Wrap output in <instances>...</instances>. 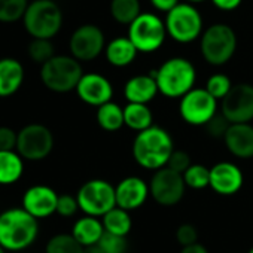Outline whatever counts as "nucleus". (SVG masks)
<instances>
[{
	"label": "nucleus",
	"mask_w": 253,
	"mask_h": 253,
	"mask_svg": "<svg viewBox=\"0 0 253 253\" xmlns=\"http://www.w3.org/2000/svg\"><path fill=\"white\" fill-rule=\"evenodd\" d=\"M133 157L136 163L146 170H158L167 166L174 151L173 139L167 130L158 125L139 131L133 142Z\"/></svg>",
	"instance_id": "1"
},
{
	"label": "nucleus",
	"mask_w": 253,
	"mask_h": 253,
	"mask_svg": "<svg viewBox=\"0 0 253 253\" xmlns=\"http://www.w3.org/2000/svg\"><path fill=\"white\" fill-rule=\"evenodd\" d=\"M38 235V217L24 207H14L0 213V246L8 252H20L30 247Z\"/></svg>",
	"instance_id": "2"
},
{
	"label": "nucleus",
	"mask_w": 253,
	"mask_h": 253,
	"mask_svg": "<svg viewBox=\"0 0 253 253\" xmlns=\"http://www.w3.org/2000/svg\"><path fill=\"white\" fill-rule=\"evenodd\" d=\"M154 72L158 89L167 98H182L194 88L197 81L195 66L183 57L169 58Z\"/></svg>",
	"instance_id": "3"
},
{
	"label": "nucleus",
	"mask_w": 253,
	"mask_h": 253,
	"mask_svg": "<svg viewBox=\"0 0 253 253\" xmlns=\"http://www.w3.org/2000/svg\"><path fill=\"white\" fill-rule=\"evenodd\" d=\"M203 58L210 66H223L235 54L237 35L234 29L223 23L209 26L200 38Z\"/></svg>",
	"instance_id": "4"
},
{
	"label": "nucleus",
	"mask_w": 253,
	"mask_h": 253,
	"mask_svg": "<svg viewBox=\"0 0 253 253\" xmlns=\"http://www.w3.org/2000/svg\"><path fill=\"white\" fill-rule=\"evenodd\" d=\"M23 23L32 38L52 39L61 30L63 12L54 0H35L29 3Z\"/></svg>",
	"instance_id": "5"
},
{
	"label": "nucleus",
	"mask_w": 253,
	"mask_h": 253,
	"mask_svg": "<svg viewBox=\"0 0 253 253\" xmlns=\"http://www.w3.org/2000/svg\"><path fill=\"white\" fill-rule=\"evenodd\" d=\"M84 75L81 61L73 55H54L42 64L41 79L54 92H69L76 89Z\"/></svg>",
	"instance_id": "6"
},
{
	"label": "nucleus",
	"mask_w": 253,
	"mask_h": 253,
	"mask_svg": "<svg viewBox=\"0 0 253 253\" xmlns=\"http://www.w3.org/2000/svg\"><path fill=\"white\" fill-rule=\"evenodd\" d=\"M167 35L177 43H191L203 35V17L194 3H179L166 17Z\"/></svg>",
	"instance_id": "7"
},
{
	"label": "nucleus",
	"mask_w": 253,
	"mask_h": 253,
	"mask_svg": "<svg viewBox=\"0 0 253 253\" xmlns=\"http://www.w3.org/2000/svg\"><path fill=\"white\" fill-rule=\"evenodd\" d=\"M128 38L139 52L151 54L158 51L167 38L166 21L151 12H142L130 26Z\"/></svg>",
	"instance_id": "8"
},
{
	"label": "nucleus",
	"mask_w": 253,
	"mask_h": 253,
	"mask_svg": "<svg viewBox=\"0 0 253 253\" xmlns=\"http://www.w3.org/2000/svg\"><path fill=\"white\" fill-rule=\"evenodd\" d=\"M79 209L89 216H104L109 210L116 207L115 186L103 179H92L85 182L76 194Z\"/></svg>",
	"instance_id": "9"
},
{
	"label": "nucleus",
	"mask_w": 253,
	"mask_h": 253,
	"mask_svg": "<svg viewBox=\"0 0 253 253\" xmlns=\"http://www.w3.org/2000/svg\"><path fill=\"white\" fill-rule=\"evenodd\" d=\"M54 149V136L42 124H29L20 130L17 152L27 161H42Z\"/></svg>",
	"instance_id": "10"
},
{
	"label": "nucleus",
	"mask_w": 253,
	"mask_h": 253,
	"mask_svg": "<svg viewBox=\"0 0 253 253\" xmlns=\"http://www.w3.org/2000/svg\"><path fill=\"white\" fill-rule=\"evenodd\" d=\"M179 113L189 125H206L217 113V100L206 88H192L180 98Z\"/></svg>",
	"instance_id": "11"
},
{
	"label": "nucleus",
	"mask_w": 253,
	"mask_h": 253,
	"mask_svg": "<svg viewBox=\"0 0 253 253\" xmlns=\"http://www.w3.org/2000/svg\"><path fill=\"white\" fill-rule=\"evenodd\" d=\"M186 183L183 174L171 170L170 167H163L155 170L151 179L149 191L151 197L161 206H176L185 195Z\"/></svg>",
	"instance_id": "12"
},
{
	"label": "nucleus",
	"mask_w": 253,
	"mask_h": 253,
	"mask_svg": "<svg viewBox=\"0 0 253 253\" xmlns=\"http://www.w3.org/2000/svg\"><path fill=\"white\" fill-rule=\"evenodd\" d=\"M220 113L231 124L250 122L253 119V85L237 84L220 100Z\"/></svg>",
	"instance_id": "13"
},
{
	"label": "nucleus",
	"mask_w": 253,
	"mask_h": 253,
	"mask_svg": "<svg viewBox=\"0 0 253 253\" xmlns=\"http://www.w3.org/2000/svg\"><path fill=\"white\" fill-rule=\"evenodd\" d=\"M70 54L79 61H92L106 49L103 30L95 24L79 26L69 41Z\"/></svg>",
	"instance_id": "14"
},
{
	"label": "nucleus",
	"mask_w": 253,
	"mask_h": 253,
	"mask_svg": "<svg viewBox=\"0 0 253 253\" xmlns=\"http://www.w3.org/2000/svg\"><path fill=\"white\" fill-rule=\"evenodd\" d=\"M76 94L84 103L98 107L112 100L113 85L100 73H84L76 86Z\"/></svg>",
	"instance_id": "15"
},
{
	"label": "nucleus",
	"mask_w": 253,
	"mask_h": 253,
	"mask_svg": "<svg viewBox=\"0 0 253 253\" xmlns=\"http://www.w3.org/2000/svg\"><path fill=\"white\" fill-rule=\"evenodd\" d=\"M58 194L46 185H35L23 195V207L38 219L57 213Z\"/></svg>",
	"instance_id": "16"
},
{
	"label": "nucleus",
	"mask_w": 253,
	"mask_h": 253,
	"mask_svg": "<svg viewBox=\"0 0 253 253\" xmlns=\"http://www.w3.org/2000/svg\"><path fill=\"white\" fill-rule=\"evenodd\" d=\"M115 194L116 206L130 211L142 207L151 195V191L149 185L142 177L128 176L115 186Z\"/></svg>",
	"instance_id": "17"
},
{
	"label": "nucleus",
	"mask_w": 253,
	"mask_h": 253,
	"mask_svg": "<svg viewBox=\"0 0 253 253\" xmlns=\"http://www.w3.org/2000/svg\"><path fill=\"white\" fill-rule=\"evenodd\" d=\"M243 171L232 163L222 161L210 169V188L219 195H234L243 186Z\"/></svg>",
	"instance_id": "18"
},
{
	"label": "nucleus",
	"mask_w": 253,
	"mask_h": 253,
	"mask_svg": "<svg viewBox=\"0 0 253 253\" xmlns=\"http://www.w3.org/2000/svg\"><path fill=\"white\" fill-rule=\"evenodd\" d=\"M223 143L234 157L253 158V125L250 122L231 124L223 136Z\"/></svg>",
	"instance_id": "19"
},
{
	"label": "nucleus",
	"mask_w": 253,
	"mask_h": 253,
	"mask_svg": "<svg viewBox=\"0 0 253 253\" xmlns=\"http://www.w3.org/2000/svg\"><path fill=\"white\" fill-rule=\"evenodd\" d=\"M160 92L155 72L149 75H137L126 81L124 86V95L128 103H149Z\"/></svg>",
	"instance_id": "20"
},
{
	"label": "nucleus",
	"mask_w": 253,
	"mask_h": 253,
	"mask_svg": "<svg viewBox=\"0 0 253 253\" xmlns=\"http://www.w3.org/2000/svg\"><path fill=\"white\" fill-rule=\"evenodd\" d=\"M24 82L23 64L11 57L0 60V97L14 95Z\"/></svg>",
	"instance_id": "21"
},
{
	"label": "nucleus",
	"mask_w": 253,
	"mask_h": 253,
	"mask_svg": "<svg viewBox=\"0 0 253 253\" xmlns=\"http://www.w3.org/2000/svg\"><path fill=\"white\" fill-rule=\"evenodd\" d=\"M104 54H106L109 64H112L115 67H126L136 60L139 51L134 46V43L130 41L128 36L126 38L119 36V38L112 39L106 45Z\"/></svg>",
	"instance_id": "22"
},
{
	"label": "nucleus",
	"mask_w": 253,
	"mask_h": 253,
	"mask_svg": "<svg viewBox=\"0 0 253 253\" xmlns=\"http://www.w3.org/2000/svg\"><path fill=\"white\" fill-rule=\"evenodd\" d=\"M24 158L17 151H0V185L17 183L24 173Z\"/></svg>",
	"instance_id": "23"
},
{
	"label": "nucleus",
	"mask_w": 253,
	"mask_h": 253,
	"mask_svg": "<svg viewBox=\"0 0 253 253\" xmlns=\"http://www.w3.org/2000/svg\"><path fill=\"white\" fill-rule=\"evenodd\" d=\"M73 237L85 247L89 244H95L100 241L101 235L104 234V226L103 222H100L95 216L86 214L85 217H81L76 220L72 229Z\"/></svg>",
	"instance_id": "24"
},
{
	"label": "nucleus",
	"mask_w": 253,
	"mask_h": 253,
	"mask_svg": "<svg viewBox=\"0 0 253 253\" xmlns=\"http://www.w3.org/2000/svg\"><path fill=\"white\" fill-rule=\"evenodd\" d=\"M124 121L128 128L139 133L154 125V115L146 103H128L124 107Z\"/></svg>",
	"instance_id": "25"
},
{
	"label": "nucleus",
	"mask_w": 253,
	"mask_h": 253,
	"mask_svg": "<svg viewBox=\"0 0 253 253\" xmlns=\"http://www.w3.org/2000/svg\"><path fill=\"white\" fill-rule=\"evenodd\" d=\"M95 119H97V124L104 131H109V133L118 131L125 125L124 107H121L118 103L110 100V101L97 107Z\"/></svg>",
	"instance_id": "26"
},
{
	"label": "nucleus",
	"mask_w": 253,
	"mask_h": 253,
	"mask_svg": "<svg viewBox=\"0 0 253 253\" xmlns=\"http://www.w3.org/2000/svg\"><path fill=\"white\" fill-rule=\"evenodd\" d=\"M101 217H103L101 222H103L104 231H107V232L126 237V234L131 231V226H133L131 216H130L128 210H125L122 207L116 206Z\"/></svg>",
	"instance_id": "27"
},
{
	"label": "nucleus",
	"mask_w": 253,
	"mask_h": 253,
	"mask_svg": "<svg viewBox=\"0 0 253 253\" xmlns=\"http://www.w3.org/2000/svg\"><path fill=\"white\" fill-rule=\"evenodd\" d=\"M140 14V0H112L110 2V15L119 24L130 26Z\"/></svg>",
	"instance_id": "28"
},
{
	"label": "nucleus",
	"mask_w": 253,
	"mask_h": 253,
	"mask_svg": "<svg viewBox=\"0 0 253 253\" xmlns=\"http://www.w3.org/2000/svg\"><path fill=\"white\" fill-rule=\"evenodd\" d=\"M45 253H84V246L73 234H57L46 243Z\"/></svg>",
	"instance_id": "29"
},
{
	"label": "nucleus",
	"mask_w": 253,
	"mask_h": 253,
	"mask_svg": "<svg viewBox=\"0 0 253 253\" xmlns=\"http://www.w3.org/2000/svg\"><path fill=\"white\" fill-rule=\"evenodd\" d=\"M29 0H0V23H17L23 20Z\"/></svg>",
	"instance_id": "30"
},
{
	"label": "nucleus",
	"mask_w": 253,
	"mask_h": 253,
	"mask_svg": "<svg viewBox=\"0 0 253 253\" xmlns=\"http://www.w3.org/2000/svg\"><path fill=\"white\" fill-rule=\"evenodd\" d=\"M183 179L188 188L204 189L210 186V169L201 164H191L189 169L183 173Z\"/></svg>",
	"instance_id": "31"
},
{
	"label": "nucleus",
	"mask_w": 253,
	"mask_h": 253,
	"mask_svg": "<svg viewBox=\"0 0 253 253\" xmlns=\"http://www.w3.org/2000/svg\"><path fill=\"white\" fill-rule=\"evenodd\" d=\"M27 52L29 57L38 64H43L55 55L51 39H39V38H33V41L29 43Z\"/></svg>",
	"instance_id": "32"
},
{
	"label": "nucleus",
	"mask_w": 253,
	"mask_h": 253,
	"mask_svg": "<svg viewBox=\"0 0 253 253\" xmlns=\"http://www.w3.org/2000/svg\"><path fill=\"white\" fill-rule=\"evenodd\" d=\"M232 88V82L231 79L223 75V73H214L211 75L207 82H206V89L216 98V100H222L228 92L229 89Z\"/></svg>",
	"instance_id": "33"
},
{
	"label": "nucleus",
	"mask_w": 253,
	"mask_h": 253,
	"mask_svg": "<svg viewBox=\"0 0 253 253\" xmlns=\"http://www.w3.org/2000/svg\"><path fill=\"white\" fill-rule=\"evenodd\" d=\"M98 244L101 246L104 253H126V247H128L126 237L116 235V234H112L107 231H104Z\"/></svg>",
	"instance_id": "34"
},
{
	"label": "nucleus",
	"mask_w": 253,
	"mask_h": 253,
	"mask_svg": "<svg viewBox=\"0 0 253 253\" xmlns=\"http://www.w3.org/2000/svg\"><path fill=\"white\" fill-rule=\"evenodd\" d=\"M231 125V122L222 115V113H216L207 124H206V128L209 136L216 137V139H223L228 126Z\"/></svg>",
	"instance_id": "35"
},
{
	"label": "nucleus",
	"mask_w": 253,
	"mask_h": 253,
	"mask_svg": "<svg viewBox=\"0 0 253 253\" xmlns=\"http://www.w3.org/2000/svg\"><path fill=\"white\" fill-rule=\"evenodd\" d=\"M79 209V203L78 198L69 194L64 195H58V203H57V213L63 217H70L73 216Z\"/></svg>",
	"instance_id": "36"
},
{
	"label": "nucleus",
	"mask_w": 253,
	"mask_h": 253,
	"mask_svg": "<svg viewBox=\"0 0 253 253\" xmlns=\"http://www.w3.org/2000/svg\"><path fill=\"white\" fill-rule=\"evenodd\" d=\"M191 164H192V163H191V157H189L188 152H185V151H176V149H174V151L171 152L170 158H169L167 167H170L171 170H174V171L183 174V173L189 169Z\"/></svg>",
	"instance_id": "37"
},
{
	"label": "nucleus",
	"mask_w": 253,
	"mask_h": 253,
	"mask_svg": "<svg viewBox=\"0 0 253 253\" xmlns=\"http://www.w3.org/2000/svg\"><path fill=\"white\" fill-rule=\"evenodd\" d=\"M176 240L177 243L183 247V246H189L198 241V231L194 225L191 223H183L177 228L176 231Z\"/></svg>",
	"instance_id": "38"
},
{
	"label": "nucleus",
	"mask_w": 253,
	"mask_h": 253,
	"mask_svg": "<svg viewBox=\"0 0 253 253\" xmlns=\"http://www.w3.org/2000/svg\"><path fill=\"white\" fill-rule=\"evenodd\" d=\"M18 133L9 126H0V151H17Z\"/></svg>",
	"instance_id": "39"
},
{
	"label": "nucleus",
	"mask_w": 253,
	"mask_h": 253,
	"mask_svg": "<svg viewBox=\"0 0 253 253\" xmlns=\"http://www.w3.org/2000/svg\"><path fill=\"white\" fill-rule=\"evenodd\" d=\"M151 2V5L157 9V11H160V12H169V11H171L176 5H179L180 2L179 0H149Z\"/></svg>",
	"instance_id": "40"
},
{
	"label": "nucleus",
	"mask_w": 253,
	"mask_h": 253,
	"mask_svg": "<svg viewBox=\"0 0 253 253\" xmlns=\"http://www.w3.org/2000/svg\"><path fill=\"white\" fill-rule=\"evenodd\" d=\"M241 2H243V0H211V3H213L217 9L226 11V12L235 11V9L241 5Z\"/></svg>",
	"instance_id": "41"
},
{
	"label": "nucleus",
	"mask_w": 253,
	"mask_h": 253,
	"mask_svg": "<svg viewBox=\"0 0 253 253\" xmlns=\"http://www.w3.org/2000/svg\"><path fill=\"white\" fill-rule=\"evenodd\" d=\"M180 253H209V250H207L203 244H200V243L197 241V243H194V244L183 246L182 250H180Z\"/></svg>",
	"instance_id": "42"
},
{
	"label": "nucleus",
	"mask_w": 253,
	"mask_h": 253,
	"mask_svg": "<svg viewBox=\"0 0 253 253\" xmlns=\"http://www.w3.org/2000/svg\"><path fill=\"white\" fill-rule=\"evenodd\" d=\"M84 253H104V252H103L101 246H100L98 243H95V244L85 246V247H84Z\"/></svg>",
	"instance_id": "43"
},
{
	"label": "nucleus",
	"mask_w": 253,
	"mask_h": 253,
	"mask_svg": "<svg viewBox=\"0 0 253 253\" xmlns=\"http://www.w3.org/2000/svg\"><path fill=\"white\" fill-rule=\"evenodd\" d=\"M189 3H200V2H204V0H186Z\"/></svg>",
	"instance_id": "44"
},
{
	"label": "nucleus",
	"mask_w": 253,
	"mask_h": 253,
	"mask_svg": "<svg viewBox=\"0 0 253 253\" xmlns=\"http://www.w3.org/2000/svg\"><path fill=\"white\" fill-rule=\"evenodd\" d=\"M0 253H6V249L3 246H0Z\"/></svg>",
	"instance_id": "45"
},
{
	"label": "nucleus",
	"mask_w": 253,
	"mask_h": 253,
	"mask_svg": "<svg viewBox=\"0 0 253 253\" xmlns=\"http://www.w3.org/2000/svg\"><path fill=\"white\" fill-rule=\"evenodd\" d=\"M249 253H253V249H250V250H249Z\"/></svg>",
	"instance_id": "46"
}]
</instances>
